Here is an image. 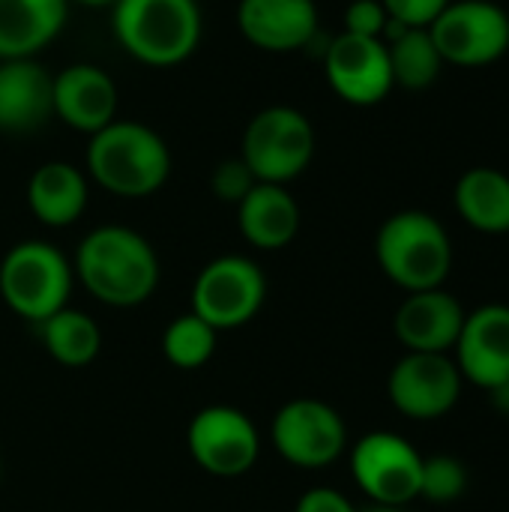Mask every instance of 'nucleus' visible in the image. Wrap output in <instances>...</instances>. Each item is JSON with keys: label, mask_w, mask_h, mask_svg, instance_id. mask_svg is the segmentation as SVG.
<instances>
[{"label": "nucleus", "mask_w": 509, "mask_h": 512, "mask_svg": "<svg viewBox=\"0 0 509 512\" xmlns=\"http://www.w3.org/2000/svg\"><path fill=\"white\" fill-rule=\"evenodd\" d=\"M69 15V0H0V60L36 57Z\"/></svg>", "instance_id": "6ab92c4d"}, {"label": "nucleus", "mask_w": 509, "mask_h": 512, "mask_svg": "<svg viewBox=\"0 0 509 512\" xmlns=\"http://www.w3.org/2000/svg\"><path fill=\"white\" fill-rule=\"evenodd\" d=\"M375 258L384 276L408 294L432 291L441 288L453 270V243L432 213L402 210L378 228Z\"/></svg>", "instance_id": "7ed1b4c3"}, {"label": "nucleus", "mask_w": 509, "mask_h": 512, "mask_svg": "<svg viewBox=\"0 0 509 512\" xmlns=\"http://www.w3.org/2000/svg\"><path fill=\"white\" fill-rule=\"evenodd\" d=\"M462 372L450 354L408 351L387 378V396L408 420L447 417L462 396Z\"/></svg>", "instance_id": "f8f14e48"}, {"label": "nucleus", "mask_w": 509, "mask_h": 512, "mask_svg": "<svg viewBox=\"0 0 509 512\" xmlns=\"http://www.w3.org/2000/svg\"><path fill=\"white\" fill-rule=\"evenodd\" d=\"M468 489V468L456 456H429L423 459L420 498L432 504H450Z\"/></svg>", "instance_id": "a878e982"}, {"label": "nucleus", "mask_w": 509, "mask_h": 512, "mask_svg": "<svg viewBox=\"0 0 509 512\" xmlns=\"http://www.w3.org/2000/svg\"><path fill=\"white\" fill-rule=\"evenodd\" d=\"M363 512H405V507H369Z\"/></svg>", "instance_id": "473e14b6"}, {"label": "nucleus", "mask_w": 509, "mask_h": 512, "mask_svg": "<svg viewBox=\"0 0 509 512\" xmlns=\"http://www.w3.org/2000/svg\"><path fill=\"white\" fill-rule=\"evenodd\" d=\"M87 171L111 195L147 198L171 177V150L156 129L135 120H114L90 135Z\"/></svg>", "instance_id": "f03ea898"}, {"label": "nucleus", "mask_w": 509, "mask_h": 512, "mask_svg": "<svg viewBox=\"0 0 509 512\" xmlns=\"http://www.w3.org/2000/svg\"><path fill=\"white\" fill-rule=\"evenodd\" d=\"M51 114L54 75L33 57L0 60V132H33Z\"/></svg>", "instance_id": "a211bd4d"}, {"label": "nucleus", "mask_w": 509, "mask_h": 512, "mask_svg": "<svg viewBox=\"0 0 509 512\" xmlns=\"http://www.w3.org/2000/svg\"><path fill=\"white\" fill-rule=\"evenodd\" d=\"M489 393H492L495 408H498V411H504V414H509V381L498 384V387H495V390H489Z\"/></svg>", "instance_id": "7c9ffc66"}, {"label": "nucleus", "mask_w": 509, "mask_h": 512, "mask_svg": "<svg viewBox=\"0 0 509 512\" xmlns=\"http://www.w3.org/2000/svg\"><path fill=\"white\" fill-rule=\"evenodd\" d=\"M186 444L195 465L213 477H240L252 471L261 453L255 423L231 405L201 408L186 429Z\"/></svg>", "instance_id": "9b49d317"}, {"label": "nucleus", "mask_w": 509, "mask_h": 512, "mask_svg": "<svg viewBox=\"0 0 509 512\" xmlns=\"http://www.w3.org/2000/svg\"><path fill=\"white\" fill-rule=\"evenodd\" d=\"M387 24H390V15L381 0H351L345 9V33L351 36L384 39Z\"/></svg>", "instance_id": "cd10ccee"}, {"label": "nucleus", "mask_w": 509, "mask_h": 512, "mask_svg": "<svg viewBox=\"0 0 509 512\" xmlns=\"http://www.w3.org/2000/svg\"><path fill=\"white\" fill-rule=\"evenodd\" d=\"M117 84L93 63H72L54 75V117L96 135L117 120Z\"/></svg>", "instance_id": "dca6fc26"}, {"label": "nucleus", "mask_w": 509, "mask_h": 512, "mask_svg": "<svg viewBox=\"0 0 509 512\" xmlns=\"http://www.w3.org/2000/svg\"><path fill=\"white\" fill-rule=\"evenodd\" d=\"M384 45L390 54L393 84L405 90H426L444 69V57L438 54L429 27H405L390 18L384 30Z\"/></svg>", "instance_id": "5701e85b"}, {"label": "nucleus", "mask_w": 509, "mask_h": 512, "mask_svg": "<svg viewBox=\"0 0 509 512\" xmlns=\"http://www.w3.org/2000/svg\"><path fill=\"white\" fill-rule=\"evenodd\" d=\"M273 447L288 465L318 471L333 465L348 444L345 420L318 399H294L279 408L270 429Z\"/></svg>", "instance_id": "9d476101"}, {"label": "nucleus", "mask_w": 509, "mask_h": 512, "mask_svg": "<svg viewBox=\"0 0 509 512\" xmlns=\"http://www.w3.org/2000/svg\"><path fill=\"white\" fill-rule=\"evenodd\" d=\"M387 15L405 27H429L450 0H381Z\"/></svg>", "instance_id": "c85d7f7f"}, {"label": "nucleus", "mask_w": 509, "mask_h": 512, "mask_svg": "<svg viewBox=\"0 0 509 512\" xmlns=\"http://www.w3.org/2000/svg\"><path fill=\"white\" fill-rule=\"evenodd\" d=\"M456 210L459 216L483 234L509 231V177L498 168L480 165L459 177L456 183Z\"/></svg>", "instance_id": "4be33fe9"}, {"label": "nucleus", "mask_w": 509, "mask_h": 512, "mask_svg": "<svg viewBox=\"0 0 509 512\" xmlns=\"http://www.w3.org/2000/svg\"><path fill=\"white\" fill-rule=\"evenodd\" d=\"M462 303L444 291H414L402 300L393 318L396 339L405 345V351L414 354H450L456 348V339L465 324Z\"/></svg>", "instance_id": "2eb2a0df"}, {"label": "nucleus", "mask_w": 509, "mask_h": 512, "mask_svg": "<svg viewBox=\"0 0 509 512\" xmlns=\"http://www.w3.org/2000/svg\"><path fill=\"white\" fill-rule=\"evenodd\" d=\"M267 300L261 267L243 255L213 258L192 285V312L216 333L249 324Z\"/></svg>", "instance_id": "0eeeda50"}, {"label": "nucleus", "mask_w": 509, "mask_h": 512, "mask_svg": "<svg viewBox=\"0 0 509 512\" xmlns=\"http://www.w3.org/2000/svg\"><path fill=\"white\" fill-rule=\"evenodd\" d=\"M255 183H258L255 174L249 171V165H246L240 156H237V159L219 162V165L213 168V174H210V189H213V195L222 198V201H228V204H240V201L252 192Z\"/></svg>", "instance_id": "bb28decb"}, {"label": "nucleus", "mask_w": 509, "mask_h": 512, "mask_svg": "<svg viewBox=\"0 0 509 512\" xmlns=\"http://www.w3.org/2000/svg\"><path fill=\"white\" fill-rule=\"evenodd\" d=\"M72 291V264L45 240H24L0 261V297L24 321L42 324L60 312Z\"/></svg>", "instance_id": "39448f33"}, {"label": "nucleus", "mask_w": 509, "mask_h": 512, "mask_svg": "<svg viewBox=\"0 0 509 512\" xmlns=\"http://www.w3.org/2000/svg\"><path fill=\"white\" fill-rule=\"evenodd\" d=\"M429 36L444 63L489 66L509 51V15L492 0H450L429 24Z\"/></svg>", "instance_id": "6e6552de"}, {"label": "nucleus", "mask_w": 509, "mask_h": 512, "mask_svg": "<svg viewBox=\"0 0 509 512\" xmlns=\"http://www.w3.org/2000/svg\"><path fill=\"white\" fill-rule=\"evenodd\" d=\"M39 333H42L45 351L60 366H69V369H81V366L93 363L102 348L99 324L87 312H78L69 306H63L60 312L45 318L39 324Z\"/></svg>", "instance_id": "b1692460"}, {"label": "nucleus", "mask_w": 509, "mask_h": 512, "mask_svg": "<svg viewBox=\"0 0 509 512\" xmlns=\"http://www.w3.org/2000/svg\"><path fill=\"white\" fill-rule=\"evenodd\" d=\"M75 3H81V6H114L117 0H75Z\"/></svg>", "instance_id": "2f4dec72"}, {"label": "nucleus", "mask_w": 509, "mask_h": 512, "mask_svg": "<svg viewBox=\"0 0 509 512\" xmlns=\"http://www.w3.org/2000/svg\"><path fill=\"white\" fill-rule=\"evenodd\" d=\"M216 351V330L195 312L174 318L162 333V354L177 369H201Z\"/></svg>", "instance_id": "393cba45"}, {"label": "nucleus", "mask_w": 509, "mask_h": 512, "mask_svg": "<svg viewBox=\"0 0 509 512\" xmlns=\"http://www.w3.org/2000/svg\"><path fill=\"white\" fill-rule=\"evenodd\" d=\"M453 354L462 378L486 393L509 381V306L489 303L465 315Z\"/></svg>", "instance_id": "4468645a"}, {"label": "nucleus", "mask_w": 509, "mask_h": 512, "mask_svg": "<svg viewBox=\"0 0 509 512\" xmlns=\"http://www.w3.org/2000/svg\"><path fill=\"white\" fill-rule=\"evenodd\" d=\"M507 234H509V231H507Z\"/></svg>", "instance_id": "72a5a7b5"}, {"label": "nucleus", "mask_w": 509, "mask_h": 512, "mask_svg": "<svg viewBox=\"0 0 509 512\" xmlns=\"http://www.w3.org/2000/svg\"><path fill=\"white\" fill-rule=\"evenodd\" d=\"M237 27L261 51H300L318 33V6L315 0H240Z\"/></svg>", "instance_id": "f3484780"}, {"label": "nucleus", "mask_w": 509, "mask_h": 512, "mask_svg": "<svg viewBox=\"0 0 509 512\" xmlns=\"http://www.w3.org/2000/svg\"><path fill=\"white\" fill-rule=\"evenodd\" d=\"M75 276L99 303L132 309L153 297L159 285V258L138 231L126 225H99L75 252Z\"/></svg>", "instance_id": "f257e3e1"}, {"label": "nucleus", "mask_w": 509, "mask_h": 512, "mask_svg": "<svg viewBox=\"0 0 509 512\" xmlns=\"http://www.w3.org/2000/svg\"><path fill=\"white\" fill-rule=\"evenodd\" d=\"M351 474L375 507H405L420 498L423 456L396 432H369L351 450Z\"/></svg>", "instance_id": "1a4fd4ad"}, {"label": "nucleus", "mask_w": 509, "mask_h": 512, "mask_svg": "<svg viewBox=\"0 0 509 512\" xmlns=\"http://www.w3.org/2000/svg\"><path fill=\"white\" fill-rule=\"evenodd\" d=\"M237 225L246 243L255 249H282L300 231V207L285 186L255 183L252 192L237 204Z\"/></svg>", "instance_id": "aec40b11"}, {"label": "nucleus", "mask_w": 509, "mask_h": 512, "mask_svg": "<svg viewBox=\"0 0 509 512\" xmlns=\"http://www.w3.org/2000/svg\"><path fill=\"white\" fill-rule=\"evenodd\" d=\"M324 75L339 99L348 105H378L390 96L393 69L384 39L339 33L324 51Z\"/></svg>", "instance_id": "ddd939ff"}, {"label": "nucleus", "mask_w": 509, "mask_h": 512, "mask_svg": "<svg viewBox=\"0 0 509 512\" xmlns=\"http://www.w3.org/2000/svg\"><path fill=\"white\" fill-rule=\"evenodd\" d=\"M294 512H360L342 492L336 489H309L300 501H297V510Z\"/></svg>", "instance_id": "c756f323"}, {"label": "nucleus", "mask_w": 509, "mask_h": 512, "mask_svg": "<svg viewBox=\"0 0 509 512\" xmlns=\"http://www.w3.org/2000/svg\"><path fill=\"white\" fill-rule=\"evenodd\" d=\"M111 27L138 63L177 66L201 42V9L195 0H117Z\"/></svg>", "instance_id": "20e7f679"}, {"label": "nucleus", "mask_w": 509, "mask_h": 512, "mask_svg": "<svg viewBox=\"0 0 509 512\" xmlns=\"http://www.w3.org/2000/svg\"><path fill=\"white\" fill-rule=\"evenodd\" d=\"M30 213L51 228H66L81 219L87 207V180L69 162H45L27 183Z\"/></svg>", "instance_id": "412c9836"}, {"label": "nucleus", "mask_w": 509, "mask_h": 512, "mask_svg": "<svg viewBox=\"0 0 509 512\" xmlns=\"http://www.w3.org/2000/svg\"><path fill=\"white\" fill-rule=\"evenodd\" d=\"M312 156L315 126L291 105H270L243 129L240 159L249 165L258 183L285 186L309 168Z\"/></svg>", "instance_id": "423d86ee"}]
</instances>
